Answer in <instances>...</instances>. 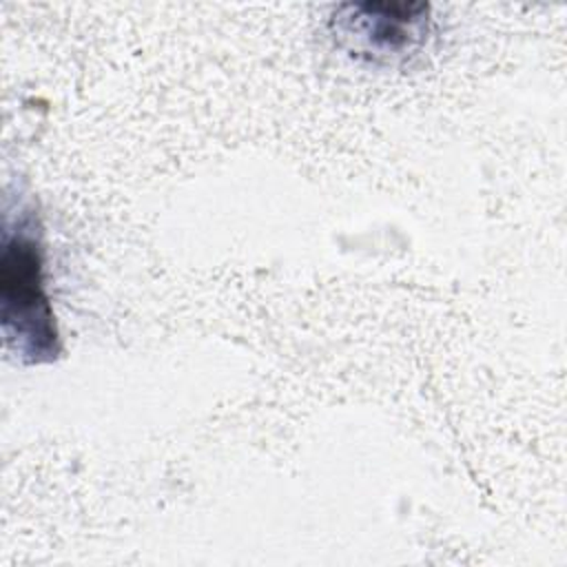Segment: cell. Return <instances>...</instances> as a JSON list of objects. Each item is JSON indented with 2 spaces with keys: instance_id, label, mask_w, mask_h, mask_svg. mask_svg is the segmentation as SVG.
Instances as JSON below:
<instances>
[{
  "instance_id": "cell-1",
  "label": "cell",
  "mask_w": 567,
  "mask_h": 567,
  "mask_svg": "<svg viewBox=\"0 0 567 567\" xmlns=\"http://www.w3.org/2000/svg\"><path fill=\"white\" fill-rule=\"evenodd\" d=\"M0 323L7 348L22 363H49L60 334L44 281L42 226L31 208L7 215L0 259Z\"/></svg>"
},
{
  "instance_id": "cell-2",
  "label": "cell",
  "mask_w": 567,
  "mask_h": 567,
  "mask_svg": "<svg viewBox=\"0 0 567 567\" xmlns=\"http://www.w3.org/2000/svg\"><path fill=\"white\" fill-rule=\"evenodd\" d=\"M425 2H348L330 18L339 49L370 64H396L419 53L430 35Z\"/></svg>"
}]
</instances>
